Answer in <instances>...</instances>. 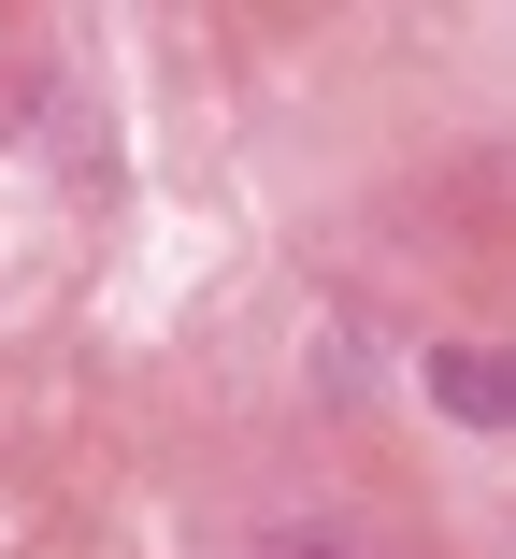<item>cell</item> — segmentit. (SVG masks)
<instances>
[{"label":"cell","instance_id":"1","mask_svg":"<svg viewBox=\"0 0 516 559\" xmlns=\"http://www.w3.org/2000/svg\"><path fill=\"white\" fill-rule=\"evenodd\" d=\"M431 402H445L459 430H502V402H516V388L488 373V345H431Z\"/></svg>","mask_w":516,"mask_h":559},{"label":"cell","instance_id":"2","mask_svg":"<svg viewBox=\"0 0 516 559\" xmlns=\"http://www.w3.org/2000/svg\"><path fill=\"white\" fill-rule=\"evenodd\" d=\"M259 559H345V545H331V531H273Z\"/></svg>","mask_w":516,"mask_h":559}]
</instances>
